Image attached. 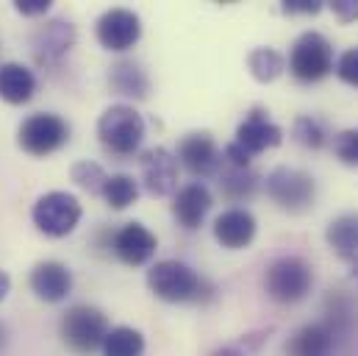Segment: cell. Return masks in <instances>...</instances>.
<instances>
[{"label":"cell","instance_id":"cell-1","mask_svg":"<svg viewBox=\"0 0 358 356\" xmlns=\"http://www.w3.org/2000/svg\"><path fill=\"white\" fill-rule=\"evenodd\" d=\"M148 287L167 303H206L214 298V284L178 259H162L150 265Z\"/></svg>","mask_w":358,"mask_h":356},{"label":"cell","instance_id":"cell-2","mask_svg":"<svg viewBox=\"0 0 358 356\" xmlns=\"http://www.w3.org/2000/svg\"><path fill=\"white\" fill-rule=\"evenodd\" d=\"M145 117L131 103H111L97 117V139L114 156H134L145 142Z\"/></svg>","mask_w":358,"mask_h":356},{"label":"cell","instance_id":"cell-3","mask_svg":"<svg viewBox=\"0 0 358 356\" xmlns=\"http://www.w3.org/2000/svg\"><path fill=\"white\" fill-rule=\"evenodd\" d=\"M108 334V320L106 315L90 306V303H78V306H70L64 315H62V323H59V337L62 343L78 356H90L94 351L103 348V340Z\"/></svg>","mask_w":358,"mask_h":356},{"label":"cell","instance_id":"cell-4","mask_svg":"<svg viewBox=\"0 0 358 356\" xmlns=\"http://www.w3.org/2000/svg\"><path fill=\"white\" fill-rule=\"evenodd\" d=\"M334 45L320 31H303L289 50V73L300 84H317L334 73Z\"/></svg>","mask_w":358,"mask_h":356},{"label":"cell","instance_id":"cell-5","mask_svg":"<svg viewBox=\"0 0 358 356\" xmlns=\"http://www.w3.org/2000/svg\"><path fill=\"white\" fill-rule=\"evenodd\" d=\"M311 287H314V270L300 256H278L264 270V289L280 306L300 303L311 292Z\"/></svg>","mask_w":358,"mask_h":356},{"label":"cell","instance_id":"cell-6","mask_svg":"<svg viewBox=\"0 0 358 356\" xmlns=\"http://www.w3.org/2000/svg\"><path fill=\"white\" fill-rule=\"evenodd\" d=\"M264 189H267L269 200L280 212H289V214H303L317 200V181H314L311 173H306L300 167L280 165V167L269 170Z\"/></svg>","mask_w":358,"mask_h":356},{"label":"cell","instance_id":"cell-7","mask_svg":"<svg viewBox=\"0 0 358 356\" xmlns=\"http://www.w3.org/2000/svg\"><path fill=\"white\" fill-rule=\"evenodd\" d=\"M67 142H70V123L53 111H36L25 117L17 128V145L36 159L62 151Z\"/></svg>","mask_w":358,"mask_h":356},{"label":"cell","instance_id":"cell-8","mask_svg":"<svg viewBox=\"0 0 358 356\" xmlns=\"http://www.w3.org/2000/svg\"><path fill=\"white\" fill-rule=\"evenodd\" d=\"M81 200L73 192L64 189H53L36 198L34 209H31V220L36 226V231H42L45 237H67L76 231V226L81 223Z\"/></svg>","mask_w":358,"mask_h":356},{"label":"cell","instance_id":"cell-9","mask_svg":"<svg viewBox=\"0 0 358 356\" xmlns=\"http://www.w3.org/2000/svg\"><path fill=\"white\" fill-rule=\"evenodd\" d=\"M94 36L106 50L125 53L142 39V17L125 6L106 8L94 22Z\"/></svg>","mask_w":358,"mask_h":356},{"label":"cell","instance_id":"cell-10","mask_svg":"<svg viewBox=\"0 0 358 356\" xmlns=\"http://www.w3.org/2000/svg\"><path fill=\"white\" fill-rule=\"evenodd\" d=\"M178 173L180 165L176 153L164 145H156L150 151H145L139 156V176H142V186L148 195L153 198H167L178 192Z\"/></svg>","mask_w":358,"mask_h":356},{"label":"cell","instance_id":"cell-11","mask_svg":"<svg viewBox=\"0 0 358 356\" xmlns=\"http://www.w3.org/2000/svg\"><path fill=\"white\" fill-rule=\"evenodd\" d=\"M176 159L180 167H186L194 178H211L222 167V151L208 131L183 134L178 151H176Z\"/></svg>","mask_w":358,"mask_h":356},{"label":"cell","instance_id":"cell-12","mask_svg":"<svg viewBox=\"0 0 358 356\" xmlns=\"http://www.w3.org/2000/svg\"><path fill=\"white\" fill-rule=\"evenodd\" d=\"M76 39H78V31L70 20H48L45 25H39V31L34 34V42H31V50H34V59L39 67H56L73 48H76Z\"/></svg>","mask_w":358,"mask_h":356},{"label":"cell","instance_id":"cell-13","mask_svg":"<svg viewBox=\"0 0 358 356\" xmlns=\"http://www.w3.org/2000/svg\"><path fill=\"white\" fill-rule=\"evenodd\" d=\"M234 142L253 159V156H259L264 151H272V148H278L283 142V128L269 120V111L264 106H253L245 114V120L239 123Z\"/></svg>","mask_w":358,"mask_h":356},{"label":"cell","instance_id":"cell-14","mask_svg":"<svg viewBox=\"0 0 358 356\" xmlns=\"http://www.w3.org/2000/svg\"><path fill=\"white\" fill-rule=\"evenodd\" d=\"M156 248H159V237L142 226V223H125L122 228H117L111 234V251L114 256L128 267H142L148 265L153 256H156Z\"/></svg>","mask_w":358,"mask_h":356},{"label":"cell","instance_id":"cell-15","mask_svg":"<svg viewBox=\"0 0 358 356\" xmlns=\"http://www.w3.org/2000/svg\"><path fill=\"white\" fill-rule=\"evenodd\" d=\"M256 231H259V223L253 212L245 206H231L214 220V240L225 251H245L256 240Z\"/></svg>","mask_w":358,"mask_h":356},{"label":"cell","instance_id":"cell-16","mask_svg":"<svg viewBox=\"0 0 358 356\" xmlns=\"http://www.w3.org/2000/svg\"><path fill=\"white\" fill-rule=\"evenodd\" d=\"M28 284H31V292L39 301H45V303H62L73 292V270L64 265V262L45 259V262H36L34 265Z\"/></svg>","mask_w":358,"mask_h":356},{"label":"cell","instance_id":"cell-17","mask_svg":"<svg viewBox=\"0 0 358 356\" xmlns=\"http://www.w3.org/2000/svg\"><path fill=\"white\" fill-rule=\"evenodd\" d=\"M211 206H214V198H211V189L203 181L183 184L178 192L173 195V217L178 220V226L186 228V231L200 228L206 214L211 212Z\"/></svg>","mask_w":358,"mask_h":356},{"label":"cell","instance_id":"cell-18","mask_svg":"<svg viewBox=\"0 0 358 356\" xmlns=\"http://www.w3.org/2000/svg\"><path fill=\"white\" fill-rule=\"evenodd\" d=\"M108 89L128 100H148L150 95V76L134 59H120L108 67Z\"/></svg>","mask_w":358,"mask_h":356},{"label":"cell","instance_id":"cell-19","mask_svg":"<svg viewBox=\"0 0 358 356\" xmlns=\"http://www.w3.org/2000/svg\"><path fill=\"white\" fill-rule=\"evenodd\" d=\"M336 331L331 323H306L286 340V356H331Z\"/></svg>","mask_w":358,"mask_h":356},{"label":"cell","instance_id":"cell-20","mask_svg":"<svg viewBox=\"0 0 358 356\" xmlns=\"http://www.w3.org/2000/svg\"><path fill=\"white\" fill-rule=\"evenodd\" d=\"M325 242L328 248L345 259V262H358V212H345L334 217L325 228Z\"/></svg>","mask_w":358,"mask_h":356},{"label":"cell","instance_id":"cell-21","mask_svg":"<svg viewBox=\"0 0 358 356\" xmlns=\"http://www.w3.org/2000/svg\"><path fill=\"white\" fill-rule=\"evenodd\" d=\"M36 92V76L20 62H6L0 64V100L11 106H22L34 97Z\"/></svg>","mask_w":358,"mask_h":356},{"label":"cell","instance_id":"cell-22","mask_svg":"<svg viewBox=\"0 0 358 356\" xmlns=\"http://www.w3.org/2000/svg\"><path fill=\"white\" fill-rule=\"evenodd\" d=\"M217 176H220V192H222V198H228L231 203L250 200L259 192V184H262V178H259V173H253V167H231V165H222Z\"/></svg>","mask_w":358,"mask_h":356},{"label":"cell","instance_id":"cell-23","mask_svg":"<svg viewBox=\"0 0 358 356\" xmlns=\"http://www.w3.org/2000/svg\"><path fill=\"white\" fill-rule=\"evenodd\" d=\"M103 356H142L145 354V334L134 326H114L103 340Z\"/></svg>","mask_w":358,"mask_h":356},{"label":"cell","instance_id":"cell-24","mask_svg":"<svg viewBox=\"0 0 358 356\" xmlns=\"http://www.w3.org/2000/svg\"><path fill=\"white\" fill-rule=\"evenodd\" d=\"M248 70L259 84H272V81H278L283 76L286 59L275 48H253L248 53Z\"/></svg>","mask_w":358,"mask_h":356},{"label":"cell","instance_id":"cell-25","mask_svg":"<svg viewBox=\"0 0 358 356\" xmlns=\"http://www.w3.org/2000/svg\"><path fill=\"white\" fill-rule=\"evenodd\" d=\"M292 139L308 151H322L331 142V131H328L325 120H320L314 114H300L292 123Z\"/></svg>","mask_w":358,"mask_h":356},{"label":"cell","instance_id":"cell-26","mask_svg":"<svg viewBox=\"0 0 358 356\" xmlns=\"http://www.w3.org/2000/svg\"><path fill=\"white\" fill-rule=\"evenodd\" d=\"M100 198H103L114 212H122V209H128L131 203H136V198H139V181L134 176H128V173H114V176L106 178Z\"/></svg>","mask_w":358,"mask_h":356},{"label":"cell","instance_id":"cell-27","mask_svg":"<svg viewBox=\"0 0 358 356\" xmlns=\"http://www.w3.org/2000/svg\"><path fill=\"white\" fill-rule=\"evenodd\" d=\"M70 178H73V184L76 186H81L84 192H90V195H100L103 192V184H106V170L97 165V162H90V159H84V162H76L73 165V170H70Z\"/></svg>","mask_w":358,"mask_h":356},{"label":"cell","instance_id":"cell-28","mask_svg":"<svg viewBox=\"0 0 358 356\" xmlns=\"http://www.w3.org/2000/svg\"><path fill=\"white\" fill-rule=\"evenodd\" d=\"M331 148L334 156L348 165V167H358V128H345L339 134L331 137Z\"/></svg>","mask_w":358,"mask_h":356},{"label":"cell","instance_id":"cell-29","mask_svg":"<svg viewBox=\"0 0 358 356\" xmlns=\"http://www.w3.org/2000/svg\"><path fill=\"white\" fill-rule=\"evenodd\" d=\"M336 76L339 81H345L348 87L358 89V48H348L339 59H336Z\"/></svg>","mask_w":358,"mask_h":356},{"label":"cell","instance_id":"cell-30","mask_svg":"<svg viewBox=\"0 0 358 356\" xmlns=\"http://www.w3.org/2000/svg\"><path fill=\"white\" fill-rule=\"evenodd\" d=\"M280 11L289 14V17H297V14L311 17V14H320L322 11V3L320 0H283L280 3Z\"/></svg>","mask_w":358,"mask_h":356},{"label":"cell","instance_id":"cell-31","mask_svg":"<svg viewBox=\"0 0 358 356\" xmlns=\"http://www.w3.org/2000/svg\"><path fill=\"white\" fill-rule=\"evenodd\" d=\"M331 11L339 22H356L358 20V0H334Z\"/></svg>","mask_w":358,"mask_h":356},{"label":"cell","instance_id":"cell-32","mask_svg":"<svg viewBox=\"0 0 358 356\" xmlns=\"http://www.w3.org/2000/svg\"><path fill=\"white\" fill-rule=\"evenodd\" d=\"M14 8L22 17H42L50 11V0H14Z\"/></svg>","mask_w":358,"mask_h":356},{"label":"cell","instance_id":"cell-33","mask_svg":"<svg viewBox=\"0 0 358 356\" xmlns=\"http://www.w3.org/2000/svg\"><path fill=\"white\" fill-rule=\"evenodd\" d=\"M8 292H11V275L6 270H0V303L8 298Z\"/></svg>","mask_w":358,"mask_h":356},{"label":"cell","instance_id":"cell-34","mask_svg":"<svg viewBox=\"0 0 358 356\" xmlns=\"http://www.w3.org/2000/svg\"><path fill=\"white\" fill-rule=\"evenodd\" d=\"M211 356H245L236 345H222V348H217Z\"/></svg>","mask_w":358,"mask_h":356},{"label":"cell","instance_id":"cell-35","mask_svg":"<svg viewBox=\"0 0 358 356\" xmlns=\"http://www.w3.org/2000/svg\"><path fill=\"white\" fill-rule=\"evenodd\" d=\"M3 348H6V326L0 323V351H3Z\"/></svg>","mask_w":358,"mask_h":356},{"label":"cell","instance_id":"cell-36","mask_svg":"<svg viewBox=\"0 0 358 356\" xmlns=\"http://www.w3.org/2000/svg\"><path fill=\"white\" fill-rule=\"evenodd\" d=\"M353 275L358 278V262H356V267H353Z\"/></svg>","mask_w":358,"mask_h":356}]
</instances>
